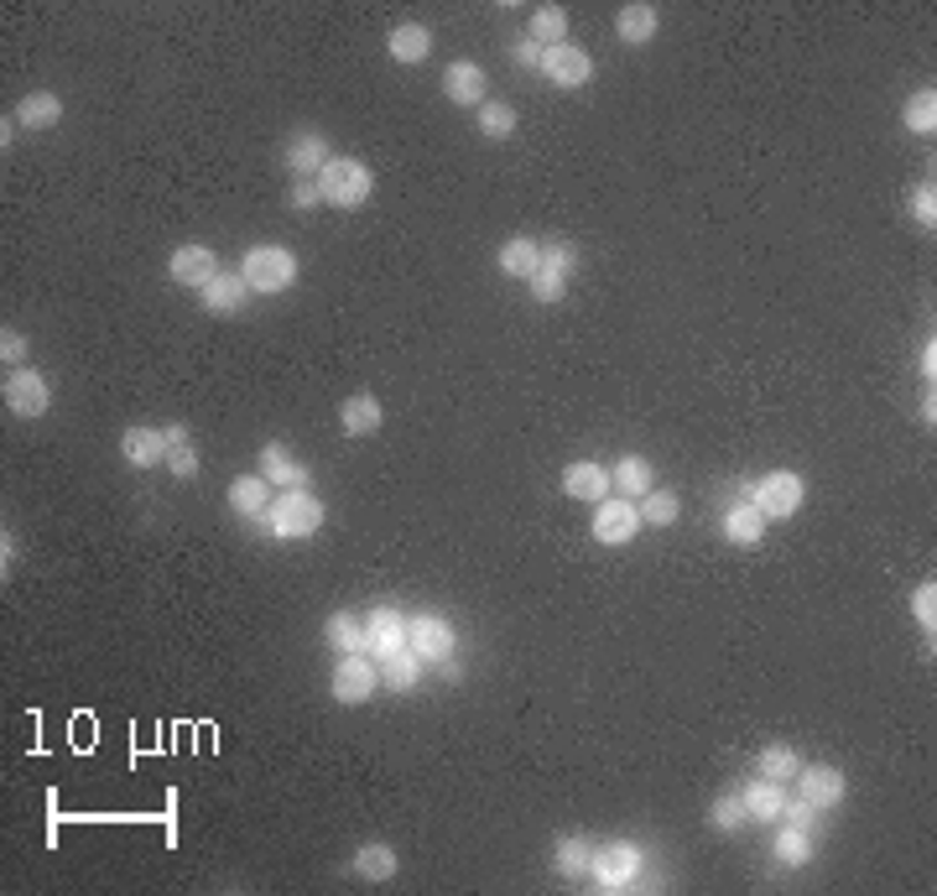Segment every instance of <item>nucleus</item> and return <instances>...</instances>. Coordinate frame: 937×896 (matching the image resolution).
I'll return each mask as SVG.
<instances>
[{
	"label": "nucleus",
	"mask_w": 937,
	"mask_h": 896,
	"mask_svg": "<svg viewBox=\"0 0 937 896\" xmlns=\"http://www.w3.org/2000/svg\"><path fill=\"white\" fill-rule=\"evenodd\" d=\"M240 276H245V287L261 297H276L287 293L292 282H297V256H292L287 245H251L245 261H240Z\"/></svg>",
	"instance_id": "nucleus-1"
},
{
	"label": "nucleus",
	"mask_w": 937,
	"mask_h": 896,
	"mask_svg": "<svg viewBox=\"0 0 937 896\" xmlns=\"http://www.w3.org/2000/svg\"><path fill=\"white\" fill-rule=\"evenodd\" d=\"M370 189H375V177L359 156H334L324 173H318V193H324V204H334V208L370 204Z\"/></svg>",
	"instance_id": "nucleus-2"
},
{
	"label": "nucleus",
	"mask_w": 937,
	"mask_h": 896,
	"mask_svg": "<svg viewBox=\"0 0 937 896\" xmlns=\"http://www.w3.org/2000/svg\"><path fill=\"white\" fill-rule=\"evenodd\" d=\"M266 527L272 537H313L324 527V500L313 496V490H282L272 496V511H266Z\"/></svg>",
	"instance_id": "nucleus-3"
},
{
	"label": "nucleus",
	"mask_w": 937,
	"mask_h": 896,
	"mask_svg": "<svg viewBox=\"0 0 937 896\" xmlns=\"http://www.w3.org/2000/svg\"><path fill=\"white\" fill-rule=\"evenodd\" d=\"M641 865H646V855H641V845H631V839H610V845L594 849V886H604V892H631L635 880H641Z\"/></svg>",
	"instance_id": "nucleus-4"
},
{
	"label": "nucleus",
	"mask_w": 937,
	"mask_h": 896,
	"mask_svg": "<svg viewBox=\"0 0 937 896\" xmlns=\"http://www.w3.org/2000/svg\"><path fill=\"white\" fill-rule=\"evenodd\" d=\"M750 500H755V511L766 521H782V517H797L802 511V475H792V469H771V475H761L755 485H745Z\"/></svg>",
	"instance_id": "nucleus-5"
},
{
	"label": "nucleus",
	"mask_w": 937,
	"mask_h": 896,
	"mask_svg": "<svg viewBox=\"0 0 937 896\" xmlns=\"http://www.w3.org/2000/svg\"><path fill=\"white\" fill-rule=\"evenodd\" d=\"M594 542L599 548H625V542H635V532H641V506L625 496H604L594 506Z\"/></svg>",
	"instance_id": "nucleus-6"
},
{
	"label": "nucleus",
	"mask_w": 937,
	"mask_h": 896,
	"mask_svg": "<svg viewBox=\"0 0 937 896\" xmlns=\"http://www.w3.org/2000/svg\"><path fill=\"white\" fill-rule=\"evenodd\" d=\"M6 407L17 417H42L52 407V386L42 370L32 365H17V370H6Z\"/></svg>",
	"instance_id": "nucleus-7"
},
{
	"label": "nucleus",
	"mask_w": 937,
	"mask_h": 896,
	"mask_svg": "<svg viewBox=\"0 0 937 896\" xmlns=\"http://www.w3.org/2000/svg\"><path fill=\"white\" fill-rule=\"evenodd\" d=\"M375 689H380V662L370 652L339 656V668H334V699L339 704H365Z\"/></svg>",
	"instance_id": "nucleus-8"
},
{
	"label": "nucleus",
	"mask_w": 937,
	"mask_h": 896,
	"mask_svg": "<svg viewBox=\"0 0 937 896\" xmlns=\"http://www.w3.org/2000/svg\"><path fill=\"white\" fill-rule=\"evenodd\" d=\"M407 646L422 662H444V656H454V646H459V631L448 625V615H411L407 621Z\"/></svg>",
	"instance_id": "nucleus-9"
},
{
	"label": "nucleus",
	"mask_w": 937,
	"mask_h": 896,
	"mask_svg": "<svg viewBox=\"0 0 937 896\" xmlns=\"http://www.w3.org/2000/svg\"><path fill=\"white\" fill-rule=\"evenodd\" d=\"M573 245L568 241H552L542 251V266H537V276H531V297L537 303H562V293H568V272H573Z\"/></svg>",
	"instance_id": "nucleus-10"
},
{
	"label": "nucleus",
	"mask_w": 937,
	"mask_h": 896,
	"mask_svg": "<svg viewBox=\"0 0 937 896\" xmlns=\"http://www.w3.org/2000/svg\"><path fill=\"white\" fill-rule=\"evenodd\" d=\"M167 272L177 287H193V293H204L208 282L220 276V256L208 251V245H177L167 261Z\"/></svg>",
	"instance_id": "nucleus-11"
},
{
	"label": "nucleus",
	"mask_w": 937,
	"mask_h": 896,
	"mask_svg": "<svg viewBox=\"0 0 937 896\" xmlns=\"http://www.w3.org/2000/svg\"><path fill=\"white\" fill-rule=\"evenodd\" d=\"M542 73L558 89H583L589 79H594V58H589L583 48H573V42H558V48H547Z\"/></svg>",
	"instance_id": "nucleus-12"
},
{
	"label": "nucleus",
	"mask_w": 937,
	"mask_h": 896,
	"mask_svg": "<svg viewBox=\"0 0 937 896\" xmlns=\"http://www.w3.org/2000/svg\"><path fill=\"white\" fill-rule=\"evenodd\" d=\"M396 646H407V615L391 610V604H380V610L365 615V652L380 662V656L396 652Z\"/></svg>",
	"instance_id": "nucleus-13"
},
{
	"label": "nucleus",
	"mask_w": 937,
	"mask_h": 896,
	"mask_svg": "<svg viewBox=\"0 0 937 896\" xmlns=\"http://www.w3.org/2000/svg\"><path fill=\"white\" fill-rule=\"evenodd\" d=\"M797 782H802V803H813L818 813L838 808V803H844V793H849L844 772H834V766H802Z\"/></svg>",
	"instance_id": "nucleus-14"
},
{
	"label": "nucleus",
	"mask_w": 937,
	"mask_h": 896,
	"mask_svg": "<svg viewBox=\"0 0 937 896\" xmlns=\"http://www.w3.org/2000/svg\"><path fill=\"white\" fill-rule=\"evenodd\" d=\"M120 454H125L131 469L167 465V428H125L120 432Z\"/></svg>",
	"instance_id": "nucleus-15"
},
{
	"label": "nucleus",
	"mask_w": 937,
	"mask_h": 896,
	"mask_svg": "<svg viewBox=\"0 0 937 896\" xmlns=\"http://www.w3.org/2000/svg\"><path fill=\"white\" fill-rule=\"evenodd\" d=\"M328 162H334V146H328L324 131H303V136L287 141V167L297 177H318Z\"/></svg>",
	"instance_id": "nucleus-16"
},
{
	"label": "nucleus",
	"mask_w": 937,
	"mask_h": 896,
	"mask_svg": "<svg viewBox=\"0 0 937 896\" xmlns=\"http://www.w3.org/2000/svg\"><path fill=\"white\" fill-rule=\"evenodd\" d=\"M614 485H610V469L604 465H594V459H579V465H568L562 469V496H573V500H604Z\"/></svg>",
	"instance_id": "nucleus-17"
},
{
	"label": "nucleus",
	"mask_w": 937,
	"mask_h": 896,
	"mask_svg": "<svg viewBox=\"0 0 937 896\" xmlns=\"http://www.w3.org/2000/svg\"><path fill=\"white\" fill-rule=\"evenodd\" d=\"M272 490L276 485L266 480V475H240L235 485H230V511L245 521H261L266 511H272Z\"/></svg>",
	"instance_id": "nucleus-18"
},
{
	"label": "nucleus",
	"mask_w": 937,
	"mask_h": 896,
	"mask_svg": "<svg viewBox=\"0 0 937 896\" xmlns=\"http://www.w3.org/2000/svg\"><path fill=\"white\" fill-rule=\"evenodd\" d=\"M261 475L276 485V490H307V465H297L282 444L261 448Z\"/></svg>",
	"instance_id": "nucleus-19"
},
{
	"label": "nucleus",
	"mask_w": 937,
	"mask_h": 896,
	"mask_svg": "<svg viewBox=\"0 0 937 896\" xmlns=\"http://www.w3.org/2000/svg\"><path fill=\"white\" fill-rule=\"evenodd\" d=\"M724 537H730L734 548H755L761 537H766V517L755 511V500H734L730 511H724Z\"/></svg>",
	"instance_id": "nucleus-20"
},
{
	"label": "nucleus",
	"mask_w": 937,
	"mask_h": 896,
	"mask_svg": "<svg viewBox=\"0 0 937 896\" xmlns=\"http://www.w3.org/2000/svg\"><path fill=\"white\" fill-rule=\"evenodd\" d=\"M485 89H490V79H485V69L479 63H454V69L444 73V94L454 104H485Z\"/></svg>",
	"instance_id": "nucleus-21"
},
{
	"label": "nucleus",
	"mask_w": 937,
	"mask_h": 896,
	"mask_svg": "<svg viewBox=\"0 0 937 896\" xmlns=\"http://www.w3.org/2000/svg\"><path fill=\"white\" fill-rule=\"evenodd\" d=\"M422 668H427V662L411 652V646H396V652L380 656V683L396 689V693H411V689H417V678H422Z\"/></svg>",
	"instance_id": "nucleus-22"
},
{
	"label": "nucleus",
	"mask_w": 937,
	"mask_h": 896,
	"mask_svg": "<svg viewBox=\"0 0 937 896\" xmlns=\"http://www.w3.org/2000/svg\"><path fill=\"white\" fill-rule=\"evenodd\" d=\"M63 121V100L52 94V89H32L27 100L17 104V125H27V131H48V125Z\"/></svg>",
	"instance_id": "nucleus-23"
},
{
	"label": "nucleus",
	"mask_w": 937,
	"mask_h": 896,
	"mask_svg": "<svg viewBox=\"0 0 937 896\" xmlns=\"http://www.w3.org/2000/svg\"><path fill=\"white\" fill-rule=\"evenodd\" d=\"M614 32H620V42H631V48H646L651 37H656V6H646V0H635V6H620V17H614Z\"/></svg>",
	"instance_id": "nucleus-24"
},
{
	"label": "nucleus",
	"mask_w": 937,
	"mask_h": 896,
	"mask_svg": "<svg viewBox=\"0 0 937 896\" xmlns=\"http://www.w3.org/2000/svg\"><path fill=\"white\" fill-rule=\"evenodd\" d=\"M610 485L625 490V500H641L651 485H656V469H651V459H641V454H625V459L610 469Z\"/></svg>",
	"instance_id": "nucleus-25"
},
{
	"label": "nucleus",
	"mask_w": 937,
	"mask_h": 896,
	"mask_svg": "<svg viewBox=\"0 0 937 896\" xmlns=\"http://www.w3.org/2000/svg\"><path fill=\"white\" fill-rule=\"evenodd\" d=\"M339 422H344V432H349V438H365V432H375L380 422H386V407H380L370 391H359V397H349L339 407Z\"/></svg>",
	"instance_id": "nucleus-26"
},
{
	"label": "nucleus",
	"mask_w": 937,
	"mask_h": 896,
	"mask_svg": "<svg viewBox=\"0 0 937 896\" xmlns=\"http://www.w3.org/2000/svg\"><path fill=\"white\" fill-rule=\"evenodd\" d=\"M324 641L334 646V656H355L365 652V621H355L349 610H334L324 621Z\"/></svg>",
	"instance_id": "nucleus-27"
},
{
	"label": "nucleus",
	"mask_w": 937,
	"mask_h": 896,
	"mask_svg": "<svg viewBox=\"0 0 937 896\" xmlns=\"http://www.w3.org/2000/svg\"><path fill=\"white\" fill-rule=\"evenodd\" d=\"M198 297H204V308H208V313H240V303L251 297V287H245V276H240V272H235V276L220 272Z\"/></svg>",
	"instance_id": "nucleus-28"
},
{
	"label": "nucleus",
	"mask_w": 937,
	"mask_h": 896,
	"mask_svg": "<svg viewBox=\"0 0 937 896\" xmlns=\"http://www.w3.org/2000/svg\"><path fill=\"white\" fill-rule=\"evenodd\" d=\"M740 797H745V813L750 818H782V808H786V793H782V782H745L740 787Z\"/></svg>",
	"instance_id": "nucleus-29"
},
{
	"label": "nucleus",
	"mask_w": 937,
	"mask_h": 896,
	"mask_svg": "<svg viewBox=\"0 0 937 896\" xmlns=\"http://www.w3.org/2000/svg\"><path fill=\"white\" fill-rule=\"evenodd\" d=\"M537 266H542V245L527 241V235H516V241L500 245V272L506 276H537Z\"/></svg>",
	"instance_id": "nucleus-30"
},
{
	"label": "nucleus",
	"mask_w": 937,
	"mask_h": 896,
	"mask_svg": "<svg viewBox=\"0 0 937 896\" xmlns=\"http://www.w3.org/2000/svg\"><path fill=\"white\" fill-rule=\"evenodd\" d=\"M552 865H558V870H562L568 880L589 876V870H594V845H589L583 834H568V839L558 845V855H552Z\"/></svg>",
	"instance_id": "nucleus-31"
},
{
	"label": "nucleus",
	"mask_w": 937,
	"mask_h": 896,
	"mask_svg": "<svg viewBox=\"0 0 937 896\" xmlns=\"http://www.w3.org/2000/svg\"><path fill=\"white\" fill-rule=\"evenodd\" d=\"M427 52H432V32H427V27L407 21V27H396V32H391V58H396V63H422Z\"/></svg>",
	"instance_id": "nucleus-32"
},
{
	"label": "nucleus",
	"mask_w": 937,
	"mask_h": 896,
	"mask_svg": "<svg viewBox=\"0 0 937 896\" xmlns=\"http://www.w3.org/2000/svg\"><path fill=\"white\" fill-rule=\"evenodd\" d=\"M531 42H542V48H558V42H568V11L562 6H537L531 11Z\"/></svg>",
	"instance_id": "nucleus-33"
},
{
	"label": "nucleus",
	"mask_w": 937,
	"mask_h": 896,
	"mask_svg": "<svg viewBox=\"0 0 937 896\" xmlns=\"http://www.w3.org/2000/svg\"><path fill=\"white\" fill-rule=\"evenodd\" d=\"M902 121H906L911 136H933V131H937V94H933V89H917V94L906 100Z\"/></svg>",
	"instance_id": "nucleus-34"
},
{
	"label": "nucleus",
	"mask_w": 937,
	"mask_h": 896,
	"mask_svg": "<svg viewBox=\"0 0 937 896\" xmlns=\"http://www.w3.org/2000/svg\"><path fill=\"white\" fill-rule=\"evenodd\" d=\"M167 465L177 480H198V454H193V438H187L183 422L167 428Z\"/></svg>",
	"instance_id": "nucleus-35"
},
{
	"label": "nucleus",
	"mask_w": 937,
	"mask_h": 896,
	"mask_svg": "<svg viewBox=\"0 0 937 896\" xmlns=\"http://www.w3.org/2000/svg\"><path fill=\"white\" fill-rule=\"evenodd\" d=\"M797 772H802V756L792 745H766L761 751V776L766 782H797Z\"/></svg>",
	"instance_id": "nucleus-36"
},
{
	"label": "nucleus",
	"mask_w": 937,
	"mask_h": 896,
	"mask_svg": "<svg viewBox=\"0 0 937 896\" xmlns=\"http://www.w3.org/2000/svg\"><path fill=\"white\" fill-rule=\"evenodd\" d=\"M355 870L365 880H391L396 876V849L391 845H365L355 855Z\"/></svg>",
	"instance_id": "nucleus-37"
},
{
	"label": "nucleus",
	"mask_w": 937,
	"mask_h": 896,
	"mask_svg": "<svg viewBox=\"0 0 937 896\" xmlns=\"http://www.w3.org/2000/svg\"><path fill=\"white\" fill-rule=\"evenodd\" d=\"M635 506H641V527H672L678 511H682L678 496H666V490H646Z\"/></svg>",
	"instance_id": "nucleus-38"
},
{
	"label": "nucleus",
	"mask_w": 937,
	"mask_h": 896,
	"mask_svg": "<svg viewBox=\"0 0 937 896\" xmlns=\"http://www.w3.org/2000/svg\"><path fill=\"white\" fill-rule=\"evenodd\" d=\"M807 855H813V839H807V828L782 824V834H776V861H782V865H807Z\"/></svg>",
	"instance_id": "nucleus-39"
},
{
	"label": "nucleus",
	"mask_w": 937,
	"mask_h": 896,
	"mask_svg": "<svg viewBox=\"0 0 937 896\" xmlns=\"http://www.w3.org/2000/svg\"><path fill=\"white\" fill-rule=\"evenodd\" d=\"M479 131L490 141H506L516 131V115H511V104H495V100H485L479 104Z\"/></svg>",
	"instance_id": "nucleus-40"
},
{
	"label": "nucleus",
	"mask_w": 937,
	"mask_h": 896,
	"mask_svg": "<svg viewBox=\"0 0 937 896\" xmlns=\"http://www.w3.org/2000/svg\"><path fill=\"white\" fill-rule=\"evenodd\" d=\"M709 824H714L719 834H734V828H745V824H750V813H745V797H740V793L719 797V803H714V813H709Z\"/></svg>",
	"instance_id": "nucleus-41"
},
{
	"label": "nucleus",
	"mask_w": 937,
	"mask_h": 896,
	"mask_svg": "<svg viewBox=\"0 0 937 896\" xmlns=\"http://www.w3.org/2000/svg\"><path fill=\"white\" fill-rule=\"evenodd\" d=\"M911 615H917V625L927 631V641H933L937 637V584L933 579L911 589Z\"/></svg>",
	"instance_id": "nucleus-42"
},
{
	"label": "nucleus",
	"mask_w": 937,
	"mask_h": 896,
	"mask_svg": "<svg viewBox=\"0 0 937 896\" xmlns=\"http://www.w3.org/2000/svg\"><path fill=\"white\" fill-rule=\"evenodd\" d=\"M911 220H917L921 230H933L937 224V189L933 183H917V189H911Z\"/></svg>",
	"instance_id": "nucleus-43"
},
{
	"label": "nucleus",
	"mask_w": 937,
	"mask_h": 896,
	"mask_svg": "<svg viewBox=\"0 0 937 896\" xmlns=\"http://www.w3.org/2000/svg\"><path fill=\"white\" fill-rule=\"evenodd\" d=\"M324 204V193H318V177H297V189H292V208L307 214V208Z\"/></svg>",
	"instance_id": "nucleus-44"
},
{
	"label": "nucleus",
	"mask_w": 937,
	"mask_h": 896,
	"mask_svg": "<svg viewBox=\"0 0 937 896\" xmlns=\"http://www.w3.org/2000/svg\"><path fill=\"white\" fill-rule=\"evenodd\" d=\"M0 360H6V365H21V360H27V334L6 328V334H0Z\"/></svg>",
	"instance_id": "nucleus-45"
},
{
	"label": "nucleus",
	"mask_w": 937,
	"mask_h": 896,
	"mask_svg": "<svg viewBox=\"0 0 937 896\" xmlns=\"http://www.w3.org/2000/svg\"><path fill=\"white\" fill-rule=\"evenodd\" d=\"M542 58H547L542 42H531V37H521V42H516V63H521V69H537V73H542Z\"/></svg>",
	"instance_id": "nucleus-46"
},
{
	"label": "nucleus",
	"mask_w": 937,
	"mask_h": 896,
	"mask_svg": "<svg viewBox=\"0 0 937 896\" xmlns=\"http://www.w3.org/2000/svg\"><path fill=\"white\" fill-rule=\"evenodd\" d=\"M782 818H786V824H797V828H813V824H818V808L797 797V803H786V808H782Z\"/></svg>",
	"instance_id": "nucleus-47"
},
{
	"label": "nucleus",
	"mask_w": 937,
	"mask_h": 896,
	"mask_svg": "<svg viewBox=\"0 0 937 896\" xmlns=\"http://www.w3.org/2000/svg\"><path fill=\"white\" fill-rule=\"evenodd\" d=\"M933 360H937V345H933V339H927V349H921V376H927V380L937 376V365H933Z\"/></svg>",
	"instance_id": "nucleus-48"
}]
</instances>
